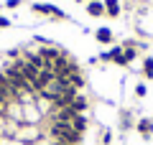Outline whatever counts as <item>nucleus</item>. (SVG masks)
Instances as JSON below:
<instances>
[{"label": "nucleus", "mask_w": 153, "mask_h": 145, "mask_svg": "<svg viewBox=\"0 0 153 145\" xmlns=\"http://www.w3.org/2000/svg\"><path fill=\"white\" fill-rule=\"evenodd\" d=\"M33 13H44V16H54V18H66V13L64 10H59V8H54V5H41V3H33Z\"/></svg>", "instance_id": "f257e3e1"}, {"label": "nucleus", "mask_w": 153, "mask_h": 145, "mask_svg": "<svg viewBox=\"0 0 153 145\" xmlns=\"http://www.w3.org/2000/svg\"><path fill=\"white\" fill-rule=\"evenodd\" d=\"M135 130L143 135V138H151V135H153V120H138Z\"/></svg>", "instance_id": "f03ea898"}, {"label": "nucleus", "mask_w": 153, "mask_h": 145, "mask_svg": "<svg viewBox=\"0 0 153 145\" xmlns=\"http://www.w3.org/2000/svg\"><path fill=\"white\" fill-rule=\"evenodd\" d=\"M105 13L115 18L117 13H120V3H117V0H105Z\"/></svg>", "instance_id": "7ed1b4c3"}, {"label": "nucleus", "mask_w": 153, "mask_h": 145, "mask_svg": "<svg viewBox=\"0 0 153 145\" xmlns=\"http://www.w3.org/2000/svg\"><path fill=\"white\" fill-rule=\"evenodd\" d=\"M87 13L97 18V16H102V13H105V5H102V3H97V0H92V3L87 5Z\"/></svg>", "instance_id": "20e7f679"}, {"label": "nucleus", "mask_w": 153, "mask_h": 145, "mask_svg": "<svg viewBox=\"0 0 153 145\" xmlns=\"http://www.w3.org/2000/svg\"><path fill=\"white\" fill-rule=\"evenodd\" d=\"M94 38H97L100 43H110L112 41V31H110V28H100V31L94 33Z\"/></svg>", "instance_id": "39448f33"}, {"label": "nucleus", "mask_w": 153, "mask_h": 145, "mask_svg": "<svg viewBox=\"0 0 153 145\" xmlns=\"http://www.w3.org/2000/svg\"><path fill=\"white\" fill-rule=\"evenodd\" d=\"M143 74H146L148 79H153V59H146V61H143Z\"/></svg>", "instance_id": "423d86ee"}, {"label": "nucleus", "mask_w": 153, "mask_h": 145, "mask_svg": "<svg viewBox=\"0 0 153 145\" xmlns=\"http://www.w3.org/2000/svg\"><path fill=\"white\" fill-rule=\"evenodd\" d=\"M135 94H138V97H146V84H138V87H135Z\"/></svg>", "instance_id": "0eeeda50"}, {"label": "nucleus", "mask_w": 153, "mask_h": 145, "mask_svg": "<svg viewBox=\"0 0 153 145\" xmlns=\"http://www.w3.org/2000/svg\"><path fill=\"white\" fill-rule=\"evenodd\" d=\"M110 140H112V132H110V130H107V132L102 135V145H110Z\"/></svg>", "instance_id": "6e6552de"}, {"label": "nucleus", "mask_w": 153, "mask_h": 145, "mask_svg": "<svg viewBox=\"0 0 153 145\" xmlns=\"http://www.w3.org/2000/svg\"><path fill=\"white\" fill-rule=\"evenodd\" d=\"M5 5H8V8H18V5H21V0H8Z\"/></svg>", "instance_id": "1a4fd4ad"}, {"label": "nucleus", "mask_w": 153, "mask_h": 145, "mask_svg": "<svg viewBox=\"0 0 153 145\" xmlns=\"http://www.w3.org/2000/svg\"><path fill=\"white\" fill-rule=\"evenodd\" d=\"M8 26H10V21H8V18H3V16H0V28H8Z\"/></svg>", "instance_id": "9d476101"}, {"label": "nucleus", "mask_w": 153, "mask_h": 145, "mask_svg": "<svg viewBox=\"0 0 153 145\" xmlns=\"http://www.w3.org/2000/svg\"><path fill=\"white\" fill-rule=\"evenodd\" d=\"M74 3H82V0H74Z\"/></svg>", "instance_id": "9b49d317"}]
</instances>
